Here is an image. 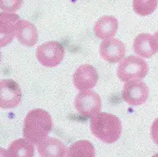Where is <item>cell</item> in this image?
I'll use <instances>...</instances> for the list:
<instances>
[{"label": "cell", "mask_w": 158, "mask_h": 157, "mask_svg": "<svg viewBox=\"0 0 158 157\" xmlns=\"http://www.w3.org/2000/svg\"><path fill=\"white\" fill-rule=\"evenodd\" d=\"M52 129V119L47 111L37 108L28 112L24 118L23 137L34 145L39 144Z\"/></svg>", "instance_id": "cell-1"}, {"label": "cell", "mask_w": 158, "mask_h": 157, "mask_svg": "<svg viewBox=\"0 0 158 157\" xmlns=\"http://www.w3.org/2000/svg\"><path fill=\"white\" fill-rule=\"evenodd\" d=\"M91 132L105 143L118 141L122 133V125L118 117L107 113H98L90 120Z\"/></svg>", "instance_id": "cell-2"}, {"label": "cell", "mask_w": 158, "mask_h": 157, "mask_svg": "<svg viewBox=\"0 0 158 157\" xmlns=\"http://www.w3.org/2000/svg\"><path fill=\"white\" fill-rule=\"evenodd\" d=\"M149 72V65L145 60L137 56L123 59L118 64L117 75L122 82L144 78Z\"/></svg>", "instance_id": "cell-3"}, {"label": "cell", "mask_w": 158, "mask_h": 157, "mask_svg": "<svg viewBox=\"0 0 158 157\" xmlns=\"http://www.w3.org/2000/svg\"><path fill=\"white\" fill-rule=\"evenodd\" d=\"M64 48L58 41H48L41 44L36 49V58L46 67H55L62 62Z\"/></svg>", "instance_id": "cell-4"}, {"label": "cell", "mask_w": 158, "mask_h": 157, "mask_svg": "<svg viewBox=\"0 0 158 157\" xmlns=\"http://www.w3.org/2000/svg\"><path fill=\"white\" fill-rule=\"evenodd\" d=\"M74 105L79 114L83 117H93L100 113L102 108V100L94 91H81L76 96Z\"/></svg>", "instance_id": "cell-5"}, {"label": "cell", "mask_w": 158, "mask_h": 157, "mask_svg": "<svg viewBox=\"0 0 158 157\" xmlns=\"http://www.w3.org/2000/svg\"><path fill=\"white\" fill-rule=\"evenodd\" d=\"M149 96V88L141 80L126 82L122 89V97L130 106H140L146 101Z\"/></svg>", "instance_id": "cell-6"}, {"label": "cell", "mask_w": 158, "mask_h": 157, "mask_svg": "<svg viewBox=\"0 0 158 157\" xmlns=\"http://www.w3.org/2000/svg\"><path fill=\"white\" fill-rule=\"evenodd\" d=\"M22 100L19 84L12 79L0 80V108L9 109L16 107Z\"/></svg>", "instance_id": "cell-7"}, {"label": "cell", "mask_w": 158, "mask_h": 157, "mask_svg": "<svg viewBox=\"0 0 158 157\" xmlns=\"http://www.w3.org/2000/svg\"><path fill=\"white\" fill-rule=\"evenodd\" d=\"M98 78V72L95 67L90 64H82L73 75V83L78 90H89L95 87Z\"/></svg>", "instance_id": "cell-8"}, {"label": "cell", "mask_w": 158, "mask_h": 157, "mask_svg": "<svg viewBox=\"0 0 158 157\" xmlns=\"http://www.w3.org/2000/svg\"><path fill=\"white\" fill-rule=\"evenodd\" d=\"M100 55L108 63H117L126 54V45L121 40L111 38L103 40L99 47Z\"/></svg>", "instance_id": "cell-9"}, {"label": "cell", "mask_w": 158, "mask_h": 157, "mask_svg": "<svg viewBox=\"0 0 158 157\" xmlns=\"http://www.w3.org/2000/svg\"><path fill=\"white\" fill-rule=\"evenodd\" d=\"M20 16L11 12H0V47H6L16 35Z\"/></svg>", "instance_id": "cell-10"}, {"label": "cell", "mask_w": 158, "mask_h": 157, "mask_svg": "<svg viewBox=\"0 0 158 157\" xmlns=\"http://www.w3.org/2000/svg\"><path fill=\"white\" fill-rule=\"evenodd\" d=\"M16 36L18 41L26 47H34L38 41V31L34 24L20 19L16 25Z\"/></svg>", "instance_id": "cell-11"}, {"label": "cell", "mask_w": 158, "mask_h": 157, "mask_svg": "<svg viewBox=\"0 0 158 157\" xmlns=\"http://www.w3.org/2000/svg\"><path fill=\"white\" fill-rule=\"evenodd\" d=\"M38 153L43 157H63L67 155L66 147L54 138H47L37 144Z\"/></svg>", "instance_id": "cell-12"}, {"label": "cell", "mask_w": 158, "mask_h": 157, "mask_svg": "<svg viewBox=\"0 0 158 157\" xmlns=\"http://www.w3.org/2000/svg\"><path fill=\"white\" fill-rule=\"evenodd\" d=\"M132 47L138 55L145 59H149L157 52L154 36L146 33H142L136 36Z\"/></svg>", "instance_id": "cell-13"}, {"label": "cell", "mask_w": 158, "mask_h": 157, "mask_svg": "<svg viewBox=\"0 0 158 157\" xmlns=\"http://www.w3.org/2000/svg\"><path fill=\"white\" fill-rule=\"evenodd\" d=\"M118 30V21L114 16H104L95 23L94 32L95 35L102 39L113 38Z\"/></svg>", "instance_id": "cell-14"}, {"label": "cell", "mask_w": 158, "mask_h": 157, "mask_svg": "<svg viewBox=\"0 0 158 157\" xmlns=\"http://www.w3.org/2000/svg\"><path fill=\"white\" fill-rule=\"evenodd\" d=\"M34 154V144L26 138L16 139L9 146L8 155L10 157H32Z\"/></svg>", "instance_id": "cell-15"}, {"label": "cell", "mask_w": 158, "mask_h": 157, "mask_svg": "<svg viewBox=\"0 0 158 157\" xmlns=\"http://www.w3.org/2000/svg\"><path fill=\"white\" fill-rule=\"evenodd\" d=\"M67 155L70 157H94L95 149L89 141L81 140L76 142L69 148Z\"/></svg>", "instance_id": "cell-16"}, {"label": "cell", "mask_w": 158, "mask_h": 157, "mask_svg": "<svg viewBox=\"0 0 158 157\" xmlns=\"http://www.w3.org/2000/svg\"><path fill=\"white\" fill-rule=\"evenodd\" d=\"M157 7V0H132V8L135 13L141 16L152 14Z\"/></svg>", "instance_id": "cell-17"}, {"label": "cell", "mask_w": 158, "mask_h": 157, "mask_svg": "<svg viewBox=\"0 0 158 157\" xmlns=\"http://www.w3.org/2000/svg\"><path fill=\"white\" fill-rule=\"evenodd\" d=\"M23 0H0V9L5 12L17 11L22 4Z\"/></svg>", "instance_id": "cell-18"}, {"label": "cell", "mask_w": 158, "mask_h": 157, "mask_svg": "<svg viewBox=\"0 0 158 157\" xmlns=\"http://www.w3.org/2000/svg\"><path fill=\"white\" fill-rule=\"evenodd\" d=\"M150 135H151L153 142L158 146V118L155 119L152 126H151Z\"/></svg>", "instance_id": "cell-19"}, {"label": "cell", "mask_w": 158, "mask_h": 157, "mask_svg": "<svg viewBox=\"0 0 158 157\" xmlns=\"http://www.w3.org/2000/svg\"><path fill=\"white\" fill-rule=\"evenodd\" d=\"M154 39H155V43H156V49H157L158 52V31H156L154 35Z\"/></svg>", "instance_id": "cell-20"}, {"label": "cell", "mask_w": 158, "mask_h": 157, "mask_svg": "<svg viewBox=\"0 0 158 157\" xmlns=\"http://www.w3.org/2000/svg\"><path fill=\"white\" fill-rule=\"evenodd\" d=\"M0 156H9L8 151H6V150L0 148Z\"/></svg>", "instance_id": "cell-21"}, {"label": "cell", "mask_w": 158, "mask_h": 157, "mask_svg": "<svg viewBox=\"0 0 158 157\" xmlns=\"http://www.w3.org/2000/svg\"><path fill=\"white\" fill-rule=\"evenodd\" d=\"M0 62H1V52H0Z\"/></svg>", "instance_id": "cell-22"}, {"label": "cell", "mask_w": 158, "mask_h": 157, "mask_svg": "<svg viewBox=\"0 0 158 157\" xmlns=\"http://www.w3.org/2000/svg\"><path fill=\"white\" fill-rule=\"evenodd\" d=\"M155 156H158V154H157V155H155Z\"/></svg>", "instance_id": "cell-23"}]
</instances>
